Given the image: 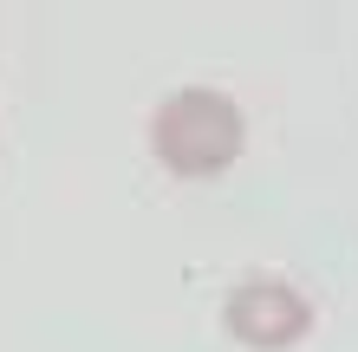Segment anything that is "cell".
<instances>
[{
    "mask_svg": "<svg viewBox=\"0 0 358 352\" xmlns=\"http://www.w3.org/2000/svg\"><path fill=\"white\" fill-rule=\"evenodd\" d=\"M222 326H228V339L248 346V352H293V346L313 333V300L287 274L255 267V274H241L235 287H228Z\"/></svg>",
    "mask_w": 358,
    "mask_h": 352,
    "instance_id": "7a4b0ae2",
    "label": "cell"
},
{
    "mask_svg": "<svg viewBox=\"0 0 358 352\" xmlns=\"http://www.w3.org/2000/svg\"><path fill=\"white\" fill-rule=\"evenodd\" d=\"M241 143H248L241 105L215 85H182L150 111V157L182 183L222 176L241 157Z\"/></svg>",
    "mask_w": 358,
    "mask_h": 352,
    "instance_id": "6da1fadb",
    "label": "cell"
}]
</instances>
